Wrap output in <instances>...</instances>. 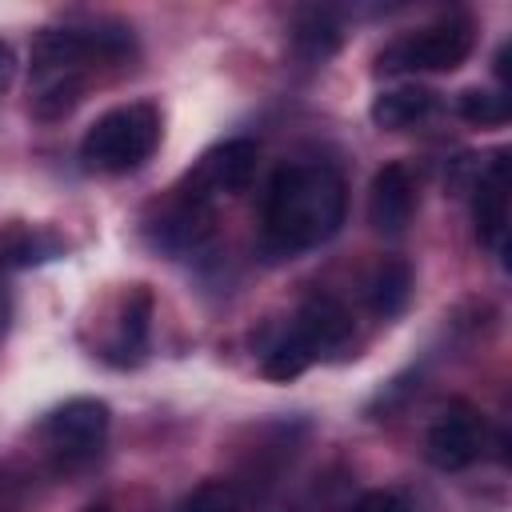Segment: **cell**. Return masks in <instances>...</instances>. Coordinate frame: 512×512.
<instances>
[{"mask_svg":"<svg viewBox=\"0 0 512 512\" xmlns=\"http://www.w3.org/2000/svg\"><path fill=\"white\" fill-rule=\"evenodd\" d=\"M348 212L344 176L324 160L284 164L264 196V248L276 256L308 252L332 240Z\"/></svg>","mask_w":512,"mask_h":512,"instance_id":"6da1fadb","label":"cell"},{"mask_svg":"<svg viewBox=\"0 0 512 512\" xmlns=\"http://www.w3.org/2000/svg\"><path fill=\"white\" fill-rule=\"evenodd\" d=\"M160 144V108L148 100L116 104L104 116H96L80 140V164L88 172L120 176L140 168Z\"/></svg>","mask_w":512,"mask_h":512,"instance_id":"7a4b0ae2","label":"cell"},{"mask_svg":"<svg viewBox=\"0 0 512 512\" xmlns=\"http://www.w3.org/2000/svg\"><path fill=\"white\" fill-rule=\"evenodd\" d=\"M348 336H352V312L336 296H308L296 308L288 332L264 352L260 372L268 380H276V384H288L308 364H316L324 352L340 348Z\"/></svg>","mask_w":512,"mask_h":512,"instance_id":"3957f363","label":"cell"},{"mask_svg":"<svg viewBox=\"0 0 512 512\" xmlns=\"http://www.w3.org/2000/svg\"><path fill=\"white\" fill-rule=\"evenodd\" d=\"M472 44H476L472 20L444 16L436 24H424L384 44L376 56V68L380 72H452L472 56Z\"/></svg>","mask_w":512,"mask_h":512,"instance_id":"277c9868","label":"cell"},{"mask_svg":"<svg viewBox=\"0 0 512 512\" xmlns=\"http://www.w3.org/2000/svg\"><path fill=\"white\" fill-rule=\"evenodd\" d=\"M108 424H112V412H108L104 400H96V396H72L60 408L48 412V420H44V444H48V452L56 460L84 464V460H92L104 448Z\"/></svg>","mask_w":512,"mask_h":512,"instance_id":"5b68a950","label":"cell"},{"mask_svg":"<svg viewBox=\"0 0 512 512\" xmlns=\"http://www.w3.org/2000/svg\"><path fill=\"white\" fill-rule=\"evenodd\" d=\"M256 160H260V148L252 140H244V136L224 140V144H216L212 152H204L196 160V168L184 176L180 192H188L196 200H208V204L216 196H240L256 176Z\"/></svg>","mask_w":512,"mask_h":512,"instance_id":"8992f818","label":"cell"},{"mask_svg":"<svg viewBox=\"0 0 512 512\" xmlns=\"http://www.w3.org/2000/svg\"><path fill=\"white\" fill-rule=\"evenodd\" d=\"M484 448V424L480 412L468 400H448L440 416L432 420L424 436V452L440 472H460L468 468Z\"/></svg>","mask_w":512,"mask_h":512,"instance_id":"52a82bcc","label":"cell"},{"mask_svg":"<svg viewBox=\"0 0 512 512\" xmlns=\"http://www.w3.org/2000/svg\"><path fill=\"white\" fill-rule=\"evenodd\" d=\"M472 220H476V240L492 252H504V240H508V156L504 152H492L488 164L476 168Z\"/></svg>","mask_w":512,"mask_h":512,"instance_id":"ba28073f","label":"cell"},{"mask_svg":"<svg viewBox=\"0 0 512 512\" xmlns=\"http://www.w3.org/2000/svg\"><path fill=\"white\" fill-rule=\"evenodd\" d=\"M416 212V184L404 164H384L368 184V224L380 236H400Z\"/></svg>","mask_w":512,"mask_h":512,"instance_id":"9c48e42d","label":"cell"},{"mask_svg":"<svg viewBox=\"0 0 512 512\" xmlns=\"http://www.w3.org/2000/svg\"><path fill=\"white\" fill-rule=\"evenodd\" d=\"M152 232H156V244H164L176 256H188V252H200L212 240L216 212H212L208 200H196V196H188V192L176 188L172 204L160 212V220H156Z\"/></svg>","mask_w":512,"mask_h":512,"instance_id":"30bf717a","label":"cell"},{"mask_svg":"<svg viewBox=\"0 0 512 512\" xmlns=\"http://www.w3.org/2000/svg\"><path fill=\"white\" fill-rule=\"evenodd\" d=\"M432 104H436V92L432 88H424V84H400V88L380 92L372 100L368 116H372L376 128H392L396 132V128H412L416 120H424L432 112Z\"/></svg>","mask_w":512,"mask_h":512,"instance_id":"8fae6325","label":"cell"},{"mask_svg":"<svg viewBox=\"0 0 512 512\" xmlns=\"http://www.w3.org/2000/svg\"><path fill=\"white\" fill-rule=\"evenodd\" d=\"M364 296H368V308L384 320L400 316L408 296H412V268L408 260H380L364 284Z\"/></svg>","mask_w":512,"mask_h":512,"instance_id":"7c38bea8","label":"cell"},{"mask_svg":"<svg viewBox=\"0 0 512 512\" xmlns=\"http://www.w3.org/2000/svg\"><path fill=\"white\" fill-rule=\"evenodd\" d=\"M60 252H64V244L52 232H40V228H28V224H12V228L0 232V264L28 268V264H44Z\"/></svg>","mask_w":512,"mask_h":512,"instance_id":"4fadbf2b","label":"cell"},{"mask_svg":"<svg viewBox=\"0 0 512 512\" xmlns=\"http://www.w3.org/2000/svg\"><path fill=\"white\" fill-rule=\"evenodd\" d=\"M148 320H152V296H148V288L136 284L124 296V312H120V324H116V352L140 356L144 344H148Z\"/></svg>","mask_w":512,"mask_h":512,"instance_id":"5bb4252c","label":"cell"},{"mask_svg":"<svg viewBox=\"0 0 512 512\" xmlns=\"http://www.w3.org/2000/svg\"><path fill=\"white\" fill-rule=\"evenodd\" d=\"M292 44H296L308 60H328V56L340 48V28H336V20H332L328 12L312 8V12H304V16L296 20Z\"/></svg>","mask_w":512,"mask_h":512,"instance_id":"9a60e30c","label":"cell"},{"mask_svg":"<svg viewBox=\"0 0 512 512\" xmlns=\"http://www.w3.org/2000/svg\"><path fill=\"white\" fill-rule=\"evenodd\" d=\"M456 112L468 120V124H480V128H496L508 120V96L504 92H492V88H464L456 96Z\"/></svg>","mask_w":512,"mask_h":512,"instance_id":"2e32d148","label":"cell"},{"mask_svg":"<svg viewBox=\"0 0 512 512\" xmlns=\"http://www.w3.org/2000/svg\"><path fill=\"white\" fill-rule=\"evenodd\" d=\"M176 512H244V500L228 480H204L180 500Z\"/></svg>","mask_w":512,"mask_h":512,"instance_id":"e0dca14e","label":"cell"},{"mask_svg":"<svg viewBox=\"0 0 512 512\" xmlns=\"http://www.w3.org/2000/svg\"><path fill=\"white\" fill-rule=\"evenodd\" d=\"M348 512H408V500L392 488H372V492L356 496Z\"/></svg>","mask_w":512,"mask_h":512,"instance_id":"ac0fdd59","label":"cell"},{"mask_svg":"<svg viewBox=\"0 0 512 512\" xmlns=\"http://www.w3.org/2000/svg\"><path fill=\"white\" fill-rule=\"evenodd\" d=\"M12 80H16V52L8 40H0V92H8Z\"/></svg>","mask_w":512,"mask_h":512,"instance_id":"d6986e66","label":"cell"},{"mask_svg":"<svg viewBox=\"0 0 512 512\" xmlns=\"http://www.w3.org/2000/svg\"><path fill=\"white\" fill-rule=\"evenodd\" d=\"M4 324H8V292L0 284V332H4Z\"/></svg>","mask_w":512,"mask_h":512,"instance_id":"ffe728a7","label":"cell"},{"mask_svg":"<svg viewBox=\"0 0 512 512\" xmlns=\"http://www.w3.org/2000/svg\"><path fill=\"white\" fill-rule=\"evenodd\" d=\"M80 512H108L104 504H88V508H80Z\"/></svg>","mask_w":512,"mask_h":512,"instance_id":"44dd1931","label":"cell"}]
</instances>
